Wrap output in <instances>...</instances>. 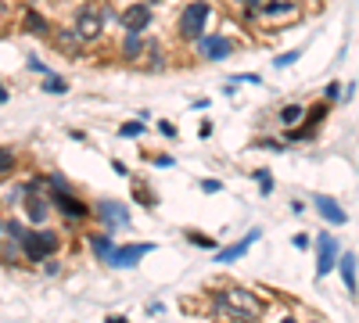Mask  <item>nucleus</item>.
I'll return each mask as SVG.
<instances>
[{
	"label": "nucleus",
	"mask_w": 359,
	"mask_h": 323,
	"mask_svg": "<svg viewBox=\"0 0 359 323\" xmlns=\"http://www.w3.org/2000/svg\"><path fill=\"white\" fill-rule=\"evenodd\" d=\"M299 58H302V51H288V54H277V58H273V69H288V65H294Z\"/></svg>",
	"instance_id": "24"
},
{
	"label": "nucleus",
	"mask_w": 359,
	"mask_h": 323,
	"mask_svg": "<svg viewBox=\"0 0 359 323\" xmlns=\"http://www.w3.org/2000/svg\"><path fill=\"white\" fill-rule=\"evenodd\" d=\"M148 252H154V245H148V241H144V245H126V248H115V255L108 258V266H112V269H133V266L140 263V258L148 255Z\"/></svg>",
	"instance_id": "7"
},
{
	"label": "nucleus",
	"mask_w": 359,
	"mask_h": 323,
	"mask_svg": "<svg viewBox=\"0 0 359 323\" xmlns=\"http://www.w3.org/2000/svg\"><path fill=\"white\" fill-rule=\"evenodd\" d=\"M25 29L29 32H47V19L40 11H25Z\"/></svg>",
	"instance_id": "20"
},
{
	"label": "nucleus",
	"mask_w": 359,
	"mask_h": 323,
	"mask_svg": "<svg viewBox=\"0 0 359 323\" xmlns=\"http://www.w3.org/2000/svg\"><path fill=\"white\" fill-rule=\"evenodd\" d=\"M133 198H137V201H144V205H154V194H148L144 187H137V190H133Z\"/></svg>",
	"instance_id": "29"
},
{
	"label": "nucleus",
	"mask_w": 359,
	"mask_h": 323,
	"mask_svg": "<svg viewBox=\"0 0 359 323\" xmlns=\"http://www.w3.org/2000/svg\"><path fill=\"white\" fill-rule=\"evenodd\" d=\"M338 273H341V280H345L349 295H356V291H359V280H356V255H352V252H341V258H338Z\"/></svg>",
	"instance_id": "14"
},
{
	"label": "nucleus",
	"mask_w": 359,
	"mask_h": 323,
	"mask_svg": "<svg viewBox=\"0 0 359 323\" xmlns=\"http://www.w3.org/2000/svg\"><path fill=\"white\" fill-rule=\"evenodd\" d=\"M194 51L205 58V61H223V58L233 54V43H230L227 36H201V40L194 43Z\"/></svg>",
	"instance_id": "6"
},
{
	"label": "nucleus",
	"mask_w": 359,
	"mask_h": 323,
	"mask_svg": "<svg viewBox=\"0 0 359 323\" xmlns=\"http://www.w3.org/2000/svg\"><path fill=\"white\" fill-rule=\"evenodd\" d=\"M101 11H93V8H83L80 14H76V32L83 36V43H90V40H97L101 36Z\"/></svg>",
	"instance_id": "9"
},
{
	"label": "nucleus",
	"mask_w": 359,
	"mask_h": 323,
	"mask_svg": "<svg viewBox=\"0 0 359 323\" xmlns=\"http://www.w3.org/2000/svg\"><path fill=\"white\" fill-rule=\"evenodd\" d=\"M294 14H299V4H291V0H270L266 8H259V19H277V22H291Z\"/></svg>",
	"instance_id": "13"
},
{
	"label": "nucleus",
	"mask_w": 359,
	"mask_h": 323,
	"mask_svg": "<svg viewBox=\"0 0 359 323\" xmlns=\"http://www.w3.org/2000/svg\"><path fill=\"white\" fill-rule=\"evenodd\" d=\"M291 245L299 248V252H305L309 245H313V237H309V234H294V237H291Z\"/></svg>",
	"instance_id": "26"
},
{
	"label": "nucleus",
	"mask_w": 359,
	"mask_h": 323,
	"mask_svg": "<svg viewBox=\"0 0 359 323\" xmlns=\"http://www.w3.org/2000/svg\"><path fill=\"white\" fill-rule=\"evenodd\" d=\"M159 133L162 137H176V126L173 122H159Z\"/></svg>",
	"instance_id": "30"
},
{
	"label": "nucleus",
	"mask_w": 359,
	"mask_h": 323,
	"mask_svg": "<svg viewBox=\"0 0 359 323\" xmlns=\"http://www.w3.org/2000/svg\"><path fill=\"white\" fill-rule=\"evenodd\" d=\"M151 4H159V0H151Z\"/></svg>",
	"instance_id": "39"
},
{
	"label": "nucleus",
	"mask_w": 359,
	"mask_h": 323,
	"mask_svg": "<svg viewBox=\"0 0 359 323\" xmlns=\"http://www.w3.org/2000/svg\"><path fill=\"white\" fill-rule=\"evenodd\" d=\"M313 208H316V216H320L323 223H331V226H345V223H349V212L341 208L338 198H331V194H316V198H313Z\"/></svg>",
	"instance_id": "5"
},
{
	"label": "nucleus",
	"mask_w": 359,
	"mask_h": 323,
	"mask_svg": "<svg viewBox=\"0 0 359 323\" xmlns=\"http://www.w3.org/2000/svg\"><path fill=\"white\" fill-rule=\"evenodd\" d=\"M54 205H58V212H65L69 219H86L90 216V208L80 198H72L69 190H54Z\"/></svg>",
	"instance_id": "12"
},
{
	"label": "nucleus",
	"mask_w": 359,
	"mask_h": 323,
	"mask_svg": "<svg viewBox=\"0 0 359 323\" xmlns=\"http://www.w3.org/2000/svg\"><path fill=\"white\" fill-rule=\"evenodd\" d=\"M25 216L33 219V223H43V219H47V205L36 198V194H33V198L25 201Z\"/></svg>",
	"instance_id": "18"
},
{
	"label": "nucleus",
	"mask_w": 359,
	"mask_h": 323,
	"mask_svg": "<svg viewBox=\"0 0 359 323\" xmlns=\"http://www.w3.org/2000/svg\"><path fill=\"white\" fill-rule=\"evenodd\" d=\"M187 241H191L194 248H205V252H216V241L209 234H198V230H187Z\"/></svg>",
	"instance_id": "19"
},
{
	"label": "nucleus",
	"mask_w": 359,
	"mask_h": 323,
	"mask_svg": "<svg viewBox=\"0 0 359 323\" xmlns=\"http://www.w3.org/2000/svg\"><path fill=\"white\" fill-rule=\"evenodd\" d=\"M154 166H159V169H169V166H173V158H169V155H159V158H154Z\"/></svg>",
	"instance_id": "31"
},
{
	"label": "nucleus",
	"mask_w": 359,
	"mask_h": 323,
	"mask_svg": "<svg viewBox=\"0 0 359 323\" xmlns=\"http://www.w3.org/2000/svg\"><path fill=\"white\" fill-rule=\"evenodd\" d=\"M262 309L266 305L259 302V295H252L244 287H223L212 295V313L230 323H255L262 316Z\"/></svg>",
	"instance_id": "1"
},
{
	"label": "nucleus",
	"mask_w": 359,
	"mask_h": 323,
	"mask_svg": "<svg viewBox=\"0 0 359 323\" xmlns=\"http://www.w3.org/2000/svg\"><path fill=\"white\" fill-rule=\"evenodd\" d=\"M302 119H305L302 104H284V108H280V122H284V126H302Z\"/></svg>",
	"instance_id": "16"
},
{
	"label": "nucleus",
	"mask_w": 359,
	"mask_h": 323,
	"mask_svg": "<svg viewBox=\"0 0 359 323\" xmlns=\"http://www.w3.org/2000/svg\"><path fill=\"white\" fill-rule=\"evenodd\" d=\"M341 90H345L341 83H327V87H323V101H327V104H338V101H341Z\"/></svg>",
	"instance_id": "23"
},
{
	"label": "nucleus",
	"mask_w": 359,
	"mask_h": 323,
	"mask_svg": "<svg viewBox=\"0 0 359 323\" xmlns=\"http://www.w3.org/2000/svg\"><path fill=\"white\" fill-rule=\"evenodd\" d=\"M97 212H101L108 230H115V226H119V230H122V226H130V212H126V205H122V201H101Z\"/></svg>",
	"instance_id": "10"
},
{
	"label": "nucleus",
	"mask_w": 359,
	"mask_h": 323,
	"mask_svg": "<svg viewBox=\"0 0 359 323\" xmlns=\"http://www.w3.org/2000/svg\"><path fill=\"white\" fill-rule=\"evenodd\" d=\"M43 90H47V93H65L69 83H65V79H58V76H47V79H43Z\"/></svg>",
	"instance_id": "22"
},
{
	"label": "nucleus",
	"mask_w": 359,
	"mask_h": 323,
	"mask_svg": "<svg viewBox=\"0 0 359 323\" xmlns=\"http://www.w3.org/2000/svg\"><path fill=\"white\" fill-rule=\"evenodd\" d=\"M209 19H212V8L205 4V0H194V4H187L183 11H180V36L187 40V43H198L201 36H205V25H209Z\"/></svg>",
	"instance_id": "2"
},
{
	"label": "nucleus",
	"mask_w": 359,
	"mask_h": 323,
	"mask_svg": "<svg viewBox=\"0 0 359 323\" xmlns=\"http://www.w3.org/2000/svg\"><path fill=\"white\" fill-rule=\"evenodd\" d=\"M341 258V245L334 234H316V277H327V273L338 269Z\"/></svg>",
	"instance_id": "4"
},
{
	"label": "nucleus",
	"mask_w": 359,
	"mask_h": 323,
	"mask_svg": "<svg viewBox=\"0 0 359 323\" xmlns=\"http://www.w3.org/2000/svg\"><path fill=\"white\" fill-rule=\"evenodd\" d=\"M4 101H8V87H4V83H0V104H4Z\"/></svg>",
	"instance_id": "35"
},
{
	"label": "nucleus",
	"mask_w": 359,
	"mask_h": 323,
	"mask_svg": "<svg viewBox=\"0 0 359 323\" xmlns=\"http://www.w3.org/2000/svg\"><path fill=\"white\" fill-rule=\"evenodd\" d=\"M54 252H58V234H51V230H29L22 237V255L29 263H43Z\"/></svg>",
	"instance_id": "3"
},
{
	"label": "nucleus",
	"mask_w": 359,
	"mask_h": 323,
	"mask_svg": "<svg viewBox=\"0 0 359 323\" xmlns=\"http://www.w3.org/2000/svg\"><path fill=\"white\" fill-rule=\"evenodd\" d=\"M352 93H356V83H345V90H341V101H352Z\"/></svg>",
	"instance_id": "33"
},
{
	"label": "nucleus",
	"mask_w": 359,
	"mask_h": 323,
	"mask_svg": "<svg viewBox=\"0 0 359 323\" xmlns=\"http://www.w3.org/2000/svg\"><path fill=\"white\" fill-rule=\"evenodd\" d=\"M29 69H33V72H47V69H43V61H40L36 54H33V58H29Z\"/></svg>",
	"instance_id": "32"
},
{
	"label": "nucleus",
	"mask_w": 359,
	"mask_h": 323,
	"mask_svg": "<svg viewBox=\"0 0 359 323\" xmlns=\"http://www.w3.org/2000/svg\"><path fill=\"white\" fill-rule=\"evenodd\" d=\"M122 54H126V58H140V54H144V40H140V32H126Z\"/></svg>",
	"instance_id": "17"
},
{
	"label": "nucleus",
	"mask_w": 359,
	"mask_h": 323,
	"mask_svg": "<svg viewBox=\"0 0 359 323\" xmlns=\"http://www.w3.org/2000/svg\"><path fill=\"white\" fill-rule=\"evenodd\" d=\"M90 248H93V255H97V258H104V263H108V258L115 255V245H112V237H108V234H97V237H90Z\"/></svg>",
	"instance_id": "15"
},
{
	"label": "nucleus",
	"mask_w": 359,
	"mask_h": 323,
	"mask_svg": "<svg viewBox=\"0 0 359 323\" xmlns=\"http://www.w3.org/2000/svg\"><path fill=\"white\" fill-rule=\"evenodd\" d=\"M119 22H122V29H126V32H144L151 25V8L148 4H130L126 11L119 14Z\"/></svg>",
	"instance_id": "8"
},
{
	"label": "nucleus",
	"mask_w": 359,
	"mask_h": 323,
	"mask_svg": "<svg viewBox=\"0 0 359 323\" xmlns=\"http://www.w3.org/2000/svg\"><path fill=\"white\" fill-rule=\"evenodd\" d=\"M280 323H299V320H280Z\"/></svg>",
	"instance_id": "37"
},
{
	"label": "nucleus",
	"mask_w": 359,
	"mask_h": 323,
	"mask_svg": "<svg viewBox=\"0 0 359 323\" xmlns=\"http://www.w3.org/2000/svg\"><path fill=\"white\" fill-rule=\"evenodd\" d=\"M255 183H259L262 194H273V172H270V169H259V172H255Z\"/></svg>",
	"instance_id": "21"
},
{
	"label": "nucleus",
	"mask_w": 359,
	"mask_h": 323,
	"mask_svg": "<svg viewBox=\"0 0 359 323\" xmlns=\"http://www.w3.org/2000/svg\"><path fill=\"white\" fill-rule=\"evenodd\" d=\"M201 190H205V194H220L223 183H220V180H201Z\"/></svg>",
	"instance_id": "28"
},
{
	"label": "nucleus",
	"mask_w": 359,
	"mask_h": 323,
	"mask_svg": "<svg viewBox=\"0 0 359 323\" xmlns=\"http://www.w3.org/2000/svg\"><path fill=\"white\" fill-rule=\"evenodd\" d=\"M259 237H262V230H259V226H252V230H248V234H244V237H241L233 248H220V252H216V263H233V258H241L248 248L255 245Z\"/></svg>",
	"instance_id": "11"
},
{
	"label": "nucleus",
	"mask_w": 359,
	"mask_h": 323,
	"mask_svg": "<svg viewBox=\"0 0 359 323\" xmlns=\"http://www.w3.org/2000/svg\"><path fill=\"white\" fill-rule=\"evenodd\" d=\"M144 129H148L144 122H137V119H133V122H126V126H122V137H140Z\"/></svg>",
	"instance_id": "25"
},
{
	"label": "nucleus",
	"mask_w": 359,
	"mask_h": 323,
	"mask_svg": "<svg viewBox=\"0 0 359 323\" xmlns=\"http://www.w3.org/2000/svg\"><path fill=\"white\" fill-rule=\"evenodd\" d=\"M14 166V158H11V151L8 148H0V172H8Z\"/></svg>",
	"instance_id": "27"
},
{
	"label": "nucleus",
	"mask_w": 359,
	"mask_h": 323,
	"mask_svg": "<svg viewBox=\"0 0 359 323\" xmlns=\"http://www.w3.org/2000/svg\"><path fill=\"white\" fill-rule=\"evenodd\" d=\"M248 4H252V8H255V4H259V8H266V4H270V0H248Z\"/></svg>",
	"instance_id": "36"
},
{
	"label": "nucleus",
	"mask_w": 359,
	"mask_h": 323,
	"mask_svg": "<svg viewBox=\"0 0 359 323\" xmlns=\"http://www.w3.org/2000/svg\"><path fill=\"white\" fill-rule=\"evenodd\" d=\"M104 323H126V316H108Z\"/></svg>",
	"instance_id": "34"
},
{
	"label": "nucleus",
	"mask_w": 359,
	"mask_h": 323,
	"mask_svg": "<svg viewBox=\"0 0 359 323\" xmlns=\"http://www.w3.org/2000/svg\"><path fill=\"white\" fill-rule=\"evenodd\" d=\"M0 234H4V223H0Z\"/></svg>",
	"instance_id": "38"
}]
</instances>
